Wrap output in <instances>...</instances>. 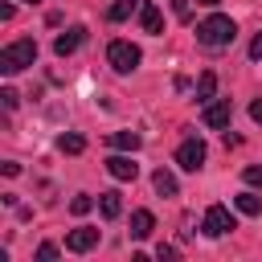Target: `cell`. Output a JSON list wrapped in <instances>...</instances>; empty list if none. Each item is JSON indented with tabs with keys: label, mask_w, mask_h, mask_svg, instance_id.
I'll return each mask as SVG.
<instances>
[{
	"label": "cell",
	"mask_w": 262,
	"mask_h": 262,
	"mask_svg": "<svg viewBox=\"0 0 262 262\" xmlns=\"http://www.w3.org/2000/svg\"><path fill=\"white\" fill-rule=\"evenodd\" d=\"M37 258H41V262H53V258H57V246H53V242H41V246H37Z\"/></svg>",
	"instance_id": "44dd1931"
},
{
	"label": "cell",
	"mask_w": 262,
	"mask_h": 262,
	"mask_svg": "<svg viewBox=\"0 0 262 262\" xmlns=\"http://www.w3.org/2000/svg\"><path fill=\"white\" fill-rule=\"evenodd\" d=\"M90 209H94V196H86V192H82V196H74V201H70V213H74V217H86V213H90Z\"/></svg>",
	"instance_id": "d6986e66"
},
{
	"label": "cell",
	"mask_w": 262,
	"mask_h": 262,
	"mask_svg": "<svg viewBox=\"0 0 262 262\" xmlns=\"http://www.w3.org/2000/svg\"><path fill=\"white\" fill-rule=\"evenodd\" d=\"M82 41H86V29H82V25H74V29H66V33H57L53 53H57V57H70V53H74Z\"/></svg>",
	"instance_id": "52a82bcc"
},
{
	"label": "cell",
	"mask_w": 262,
	"mask_h": 262,
	"mask_svg": "<svg viewBox=\"0 0 262 262\" xmlns=\"http://www.w3.org/2000/svg\"><path fill=\"white\" fill-rule=\"evenodd\" d=\"M0 102H4V111H12L20 98H16V90H0Z\"/></svg>",
	"instance_id": "7402d4cb"
},
{
	"label": "cell",
	"mask_w": 262,
	"mask_h": 262,
	"mask_svg": "<svg viewBox=\"0 0 262 262\" xmlns=\"http://www.w3.org/2000/svg\"><path fill=\"white\" fill-rule=\"evenodd\" d=\"M106 172H111L115 180H135V176H139V164H131V156H111V160H106Z\"/></svg>",
	"instance_id": "9c48e42d"
},
{
	"label": "cell",
	"mask_w": 262,
	"mask_h": 262,
	"mask_svg": "<svg viewBox=\"0 0 262 262\" xmlns=\"http://www.w3.org/2000/svg\"><path fill=\"white\" fill-rule=\"evenodd\" d=\"M33 61H37V41L33 37H20V41H12V45L0 49V74H20Z\"/></svg>",
	"instance_id": "7a4b0ae2"
},
{
	"label": "cell",
	"mask_w": 262,
	"mask_h": 262,
	"mask_svg": "<svg viewBox=\"0 0 262 262\" xmlns=\"http://www.w3.org/2000/svg\"><path fill=\"white\" fill-rule=\"evenodd\" d=\"M205 127H229V119H233V106H229V98H221V102H205Z\"/></svg>",
	"instance_id": "ba28073f"
},
{
	"label": "cell",
	"mask_w": 262,
	"mask_h": 262,
	"mask_svg": "<svg viewBox=\"0 0 262 262\" xmlns=\"http://www.w3.org/2000/svg\"><path fill=\"white\" fill-rule=\"evenodd\" d=\"M131 12H139V4H135V0H115V4L106 8V20H127Z\"/></svg>",
	"instance_id": "ac0fdd59"
},
{
	"label": "cell",
	"mask_w": 262,
	"mask_h": 262,
	"mask_svg": "<svg viewBox=\"0 0 262 262\" xmlns=\"http://www.w3.org/2000/svg\"><path fill=\"white\" fill-rule=\"evenodd\" d=\"M139 25H143V33H160V29H164V16H160V8H156L151 0L139 4Z\"/></svg>",
	"instance_id": "8fae6325"
},
{
	"label": "cell",
	"mask_w": 262,
	"mask_h": 262,
	"mask_svg": "<svg viewBox=\"0 0 262 262\" xmlns=\"http://www.w3.org/2000/svg\"><path fill=\"white\" fill-rule=\"evenodd\" d=\"M233 205H237V213H246V217H258V213H262V196H258V192H237Z\"/></svg>",
	"instance_id": "5bb4252c"
},
{
	"label": "cell",
	"mask_w": 262,
	"mask_h": 262,
	"mask_svg": "<svg viewBox=\"0 0 262 262\" xmlns=\"http://www.w3.org/2000/svg\"><path fill=\"white\" fill-rule=\"evenodd\" d=\"M57 147H61L66 156H78V151H86V139H82L78 131H66V135H57Z\"/></svg>",
	"instance_id": "e0dca14e"
},
{
	"label": "cell",
	"mask_w": 262,
	"mask_h": 262,
	"mask_svg": "<svg viewBox=\"0 0 262 262\" xmlns=\"http://www.w3.org/2000/svg\"><path fill=\"white\" fill-rule=\"evenodd\" d=\"M242 176H246V184H250V188H262V164H250Z\"/></svg>",
	"instance_id": "ffe728a7"
},
{
	"label": "cell",
	"mask_w": 262,
	"mask_h": 262,
	"mask_svg": "<svg viewBox=\"0 0 262 262\" xmlns=\"http://www.w3.org/2000/svg\"><path fill=\"white\" fill-rule=\"evenodd\" d=\"M98 213L106 217V221H115L119 213H123V196L111 188V192H98Z\"/></svg>",
	"instance_id": "7c38bea8"
},
{
	"label": "cell",
	"mask_w": 262,
	"mask_h": 262,
	"mask_svg": "<svg viewBox=\"0 0 262 262\" xmlns=\"http://www.w3.org/2000/svg\"><path fill=\"white\" fill-rule=\"evenodd\" d=\"M111 147L115 151H139V135L135 131H115L111 135Z\"/></svg>",
	"instance_id": "2e32d148"
},
{
	"label": "cell",
	"mask_w": 262,
	"mask_h": 262,
	"mask_svg": "<svg viewBox=\"0 0 262 262\" xmlns=\"http://www.w3.org/2000/svg\"><path fill=\"white\" fill-rule=\"evenodd\" d=\"M139 45H131V41H111L106 45V61H111V70L115 74H131L135 66H139Z\"/></svg>",
	"instance_id": "3957f363"
},
{
	"label": "cell",
	"mask_w": 262,
	"mask_h": 262,
	"mask_svg": "<svg viewBox=\"0 0 262 262\" xmlns=\"http://www.w3.org/2000/svg\"><path fill=\"white\" fill-rule=\"evenodd\" d=\"M201 229H205L209 237H225V233H229V229H237V225H233V213H229L225 205H209V209H205Z\"/></svg>",
	"instance_id": "277c9868"
},
{
	"label": "cell",
	"mask_w": 262,
	"mask_h": 262,
	"mask_svg": "<svg viewBox=\"0 0 262 262\" xmlns=\"http://www.w3.org/2000/svg\"><path fill=\"white\" fill-rule=\"evenodd\" d=\"M233 37H237V25L229 16H221V12H213V16H205L196 25V41L209 45V49H225V45H233Z\"/></svg>",
	"instance_id": "6da1fadb"
},
{
	"label": "cell",
	"mask_w": 262,
	"mask_h": 262,
	"mask_svg": "<svg viewBox=\"0 0 262 262\" xmlns=\"http://www.w3.org/2000/svg\"><path fill=\"white\" fill-rule=\"evenodd\" d=\"M176 164L184 168V172H196L201 164H205V143L192 135V139H184L180 147H176Z\"/></svg>",
	"instance_id": "5b68a950"
},
{
	"label": "cell",
	"mask_w": 262,
	"mask_h": 262,
	"mask_svg": "<svg viewBox=\"0 0 262 262\" xmlns=\"http://www.w3.org/2000/svg\"><path fill=\"white\" fill-rule=\"evenodd\" d=\"M196 4H205V8H213V4H217V0H196Z\"/></svg>",
	"instance_id": "d4e9b609"
},
{
	"label": "cell",
	"mask_w": 262,
	"mask_h": 262,
	"mask_svg": "<svg viewBox=\"0 0 262 262\" xmlns=\"http://www.w3.org/2000/svg\"><path fill=\"white\" fill-rule=\"evenodd\" d=\"M213 94H217V74L205 70V74L196 78V102H213Z\"/></svg>",
	"instance_id": "4fadbf2b"
},
{
	"label": "cell",
	"mask_w": 262,
	"mask_h": 262,
	"mask_svg": "<svg viewBox=\"0 0 262 262\" xmlns=\"http://www.w3.org/2000/svg\"><path fill=\"white\" fill-rule=\"evenodd\" d=\"M250 57H254V61H262V33L250 41Z\"/></svg>",
	"instance_id": "603a6c76"
},
{
	"label": "cell",
	"mask_w": 262,
	"mask_h": 262,
	"mask_svg": "<svg viewBox=\"0 0 262 262\" xmlns=\"http://www.w3.org/2000/svg\"><path fill=\"white\" fill-rule=\"evenodd\" d=\"M151 184H156V192H160V196H176V176H172L168 168H156Z\"/></svg>",
	"instance_id": "9a60e30c"
},
{
	"label": "cell",
	"mask_w": 262,
	"mask_h": 262,
	"mask_svg": "<svg viewBox=\"0 0 262 262\" xmlns=\"http://www.w3.org/2000/svg\"><path fill=\"white\" fill-rule=\"evenodd\" d=\"M94 246H98V229H94V225H78V229L66 233V250H70V254H86V250H94Z\"/></svg>",
	"instance_id": "8992f818"
},
{
	"label": "cell",
	"mask_w": 262,
	"mask_h": 262,
	"mask_svg": "<svg viewBox=\"0 0 262 262\" xmlns=\"http://www.w3.org/2000/svg\"><path fill=\"white\" fill-rule=\"evenodd\" d=\"M33 4H37V0H33Z\"/></svg>",
	"instance_id": "484cf974"
},
{
	"label": "cell",
	"mask_w": 262,
	"mask_h": 262,
	"mask_svg": "<svg viewBox=\"0 0 262 262\" xmlns=\"http://www.w3.org/2000/svg\"><path fill=\"white\" fill-rule=\"evenodd\" d=\"M250 119H254V123H262V98H254V102H250Z\"/></svg>",
	"instance_id": "cb8c5ba5"
},
{
	"label": "cell",
	"mask_w": 262,
	"mask_h": 262,
	"mask_svg": "<svg viewBox=\"0 0 262 262\" xmlns=\"http://www.w3.org/2000/svg\"><path fill=\"white\" fill-rule=\"evenodd\" d=\"M151 229H156V217H151L147 209H135V213H131V237L143 242V237H151Z\"/></svg>",
	"instance_id": "30bf717a"
}]
</instances>
